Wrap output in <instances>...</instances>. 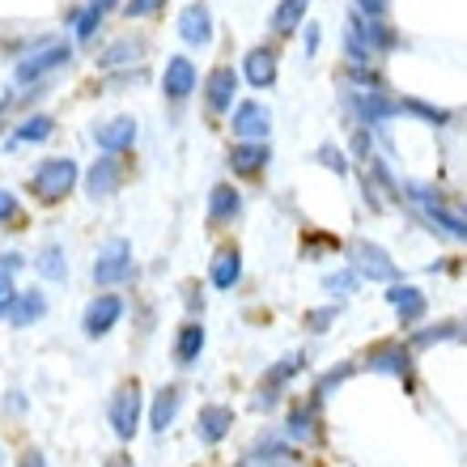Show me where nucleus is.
<instances>
[{
    "label": "nucleus",
    "mask_w": 467,
    "mask_h": 467,
    "mask_svg": "<svg viewBox=\"0 0 467 467\" xmlns=\"http://www.w3.org/2000/svg\"><path fill=\"white\" fill-rule=\"evenodd\" d=\"M204 323L200 319H187L183 327H179V336H174V366H196L200 361V353H204Z\"/></svg>",
    "instance_id": "11"
},
{
    "label": "nucleus",
    "mask_w": 467,
    "mask_h": 467,
    "mask_svg": "<svg viewBox=\"0 0 467 467\" xmlns=\"http://www.w3.org/2000/svg\"><path fill=\"white\" fill-rule=\"evenodd\" d=\"M17 196H13V192H5V187H0V225L5 222H13V217H17Z\"/></svg>",
    "instance_id": "38"
},
{
    "label": "nucleus",
    "mask_w": 467,
    "mask_h": 467,
    "mask_svg": "<svg viewBox=\"0 0 467 467\" xmlns=\"http://www.w3.org/2000/svg\"><path fill=\"white\" fill-rule=\"evenodd\" d=\"M119 179H123L119 161H115V158H99L94 166H89V174H86V187H89V196L99 200V196H111L115 187H119Z\"/></svg>",
    "instance_id": "24"
},
{
    "label": "nucleus",
    "mask_w": 467,
    "mask_h": 467,
    "mask_svg": "<svg viewBox=\"0 0 467 467\" xmlns=\"http://www.w3.org/2000/svg\"><path fill=\"white\" fill-rule=\"evenodd\" d=\"M319 395H310L306 404H297L294 412H289V420H285V438L289 442H302V438H315V430H319Z\"/></svg>",
    "instance_id": "16"
},
{
    "label": "nucleus",
    "mask_w": 467,
    "mask_h": 467,
    "mask_svg": "<svg viewBox=\"0 0 467 467\" xmlns=\"http://www.w3.org/2000/svg\"><path fill=\"white\" fill-rule=\"evenodd\" d=\"M13 297H17V289H13V272H9V268H0V319H9Z\"/></svg>",
    "instance_id": "32"
},
{
    "label": "nucleus",
    "mask_w": 467,
    "mask_h": 467,
    "mask_svg": "<svg viewBox=\"0 0 467 467\" xmlns=\"http://www.w3.org/2000/svg\"><path fill=\"white\" fill-rule=\"evenodd\" d=\"M166 0H123V13L128 17H149V13H158Z\"/></svg>",
    "instance_id": "36"
},
{
    "label": "nucleus",
    "mask_w": 467,
    "mask_h": 467,
    "mask_svg": "<svg viewBox=\"0 0 467 467\" xmlns=\"http://www.w3.org/2000/svg\"><path fill=\"white\" fill-rule=\"evenodd\" d=\"M179 404H183V387H161L158 391V400H153V408H149V430L158 433H166L174 425V417H179Z\"/></svg>",
    "instance_id": "14"
},
{
    "label": "nucleus",
    "mask_w": 467,
    "mask_h": 467,
    "mask_svg": "<svg viewBox=\"0 0 467 467\" xmlns=\"http://www.w3.org/2000/svg\"><path fill=\"white\" fill-rule=\"evenodd\" d=\"M387 302H391L395 306V315H400V323H404V327H417L420 319H425V294H420L417 285H391V289H387Z\"/></svg>",
    "instance_id": "10"
},
{
    "label": "nucleus",
    "mask_w": 467,
    "mask_h": 467,
    "mask_svg": "<svg viewBox=\"0 0 467 467\" xmlns=\"http://www.w3.org/2000/svg\"><path fill=\"white\" fill-rule=\"evenodd\" d=\"M51 128H56V123H51V115H30V119H26L22 128L13 132V145H30V140H47V136H51Z\"/></svg>",
    "instance_id": "29"
},
{
    "label": "nucleus",
    "mask_w": 467,
    "mask_h": 467,
    "mask_svg": "<svg viewBox=\"0 0 467 467\" xmlns=\"http://www.w3.org/2000/svg\"><path fill=\"white\" fill-rule=\"evenodd\" d=\"M47 315V294L43 289H26V294L13 297V310H9V323L13 327H30Z\"/></svg>",
    "instance_id": "19"
},
{
    "label": "nucleus",
    "mask_w": 467,
    "mask_h": 467,
    "mask_svg": "<svg viewBox=\"0 0 467 467\" xmlns=\"http://www.w3.org/2000/svg\"><path fill=\"white\" fill-rule=\"evenodd\" d=\"M357 281H361V276H357L353 268H345V272H336V276H327V281H323V289H327V294H336V297H348L357 289Z\"/></svg>",
    "instance_id": "31"
},
{
    "label": "nucleus",
    "mask_w": 467,
    "mask_h": 467,
    "mask_svg": "<svg viewBox=\"0 0 467 467\" xmlns=\"http://www.w3.org/2000/svg\"><path fill=\"white\" fill-rule=\"evenodd\" d=\"M446 336H451V327H438V332H417L412 336V348H425V345H433V340H446Z\"/></svg>",
    "instance_id": "40"
},
{
    "label": "nucleus",
    "mask_w": 467,
    "mask_h": 467,
    "mask_svg": "<svg viewBox=\"0 0 467 467\" xmlns=\"http://www.w3.org/2000/svg\"><path fill=\"white\" fill-rule=\"evenodd\" d=\"M348 374H353V366H340V369H327V374H323V379H319V387H315V395H319V400H323V395L332 391V387H340V382H345V379H348Z\"/></svg>",
    "instance_id": "34"
},
{
    "label": "nucleus",
    "mask_w": 467,
    "mask_h": 467,
    "mask_svg": "<svg viewBox=\"0 0 467 467\" xmlns=\"http://www.w3.org/2000/svg\"><path fill=\"white\" fill-rule=\"evenodd\" d=\"M102 467H132V459H128V455H111V459H107V463H102Z\"/></svg>",
    "instance_id": "44"
},
{
    "label": "nucleus",
    "mask_w": 467,
    "mask_h": 467,
    "mask_svg": "<svg viewBox=\"0 0 467 467\" xmlns=\"http://www.w3.org/2000/svg\"><path fill=\"white\" fill-rule=\"evenodd\" d=\"M128 276H132V243L111 238L94 259V285H123Z\"/></svg>",
    "instance_id": "3"
},
{
    "label": "nucleus",
    "mask_w": 467,
    "mask_h": 467,
    "mask_svg": "<svg viewBox=\"0 0 467 467\" xmlns=\"http://www.w3.org/2000/svg\"><path fill=\"white\" fill-rule=\"evenodd\" d=\"M179 35L192 43V47H209L213 43V17L204 5H187L183 17H179Z\"/></svg>",
    "instance_id": "17"
},
{
    "label": "nucleus",
    "mask_w": 467,
    "mask_h": 467,
    "mask_svg": "<svg viewBox=\"0 0 467 467\" xmlns=\"http://www.w3.org/2000/svg\"><path fill=\"white\" fill-rule=\"evenodd\" d=\"M353 272L357 276H369V281H395L400 276L391 255L374 243H353Z\"/></svg>",
    "instance_id": "7"
},
{
    "label": "nucleus",
    "mask_w": 467,
    "mask_h": 467,
    "mask_svg": "<svg viewBox=\"0 0 467 467\" xmlns=\"http://www.w3.org/2000/svg\"><path fill=\"white\" fill-rule=\"evenodd\" d=\"M209 111H230L234 107V94H238V73H234L230 64H217V68H213L209 73Z\"/></svg>",
    "instance_id": "12"
},
{
    "label": "nucleus",
    "mask_w": 467,
    "mask_h": 467,
    "mask_svg": "<svg viewBox=\"0 0 467 467\" xmlns=\"http://www.w3.org/2000/svg\"><path fill=\"white\" fill-rule=\"evenodd\" d=\"M35 268H38V276H47V281H64V276H68V259H64V246H60V243H47L43 251H38Z\"/></svg>",
    "instance_id": "27"
},
{
    "label": "nucleus",
    "mask_w": 467,
    "mask_h": 467,
    "mask_svg": "<svg viewBox=\"0 0 467 467\" xmlns=\"http://www.w3.org/2000/svg\"><path fill=\"white\" fill-rule=\"evenodd\" d=\"M234 132L243 140H264L272 132V111L264 102H238L234 107Z\"/></svg>",
    "instance_id": "8"
},
{
    "label": "nucleus",
    "mask_w": 467,
    "mask_h": 467,
    "mask_svg": "<svg viewBox=\"0 0 467 467\" xmlns=\"http://www.w3.org/2000/svg\"><path fill=\"white\" fill-rule=\"evenodd\" d=\"M243 467H251V463H243Z\"/></svg>",
    "instance_id": "49"
},
{
    "label": "nucleus",
    "mask_w": 467,
    "mask_h": 467,
    "mask_svg": "<svg viewBox=\"0 0 467 467\" xmlns=\"http://www.w3.org/2000/svg\"><path fill=\"white\" fill-rule=\"evenodd\" d=\"M0 467H5V455H0Z\"/></svg>",
    "instance_id": "48"
},
{
    "label": "nucleus",
    "mask_w": 467,
    "mask_h": 467,
    "mask_svg": "<svg viewBox=\"0 0 467 467\" xmlns=\"http://www.w3.org/2000/svg\"><path fill=\"white\" fill-rule=\"evenodd\" d=\"M323 161H327V166H336V174H345V171H348V161L340 158L336 149H323Z\"/></svg>",
    "instance_id": "42"
},
{
    "label": "nucleus",
    "mask_w": 467,
    "mask_h": 467,
    "mask_svg": "<svg viewBox=\"0 0 467 467\" xmlns=\"http://www.w3.org/2000/svg\"><path fill=\"white\" fill-rule=\"evenodd\" d=\"M89 5H94V9H111L115 0H89Z\"/></svg>",
    "instance_id": "46"
},
{
    "label": "nucleus",
    "mask_w": 467,
    "mask_h": 467,
    "mask_svg": "<svg viewBox=\"0 0 467 467\" xmlns=\"http://www.w3.org/2000/svg\"><path fill=\"white\" fill-rule=\"evenodd\" d=\"M243 73H246V81H251L255 89H268L272 81H276V51H268V47L246 51Z\"/></svg>",
    "instance_id": "20"
},
{
    "label": "nucleus",
    "mask_w": 467,
    "mask_h": 467,
    "mask_svg": "<svg viewBox=\"0 0 467 467\" xmlns=\"http://www.w3.org/2000/svg\"><path fill=\"white\" fill-rule=\"evenodd\" d=\"M119 319H123V297L99 294V297H94V302L86 306V315H81V332H86L89 340H102V336L111 332Z\"/></svg>",
    "instance_id": "5"
},
{
    "label": "nucleus",
    "mask_w": 467,
    "mask_h": 467,
    "mask_svg": "<svg viewBox=\"0 0 467 467\" xmlns=\"http://www.w3.org/2000/svg\"><path fill=\"white\" fill-rule=\"evenodd\" d=\"M315 47H319V26H306V51L315 56Z\"/></svg>",
    "instance_id": "43"
},
{
    "label": "nucleus",
    "mask_w": 467,
    "mask_h": 467,
    "mask_svg": "<svg viewBox=\"0 0 467 467\" xmlns=\"http://www.w3.org/2000/svg\"><path fill=\"white\" fill-rule=\"evenodd\" d=\"M306 5H310V0H281V5H276V13H272V30H276V35L297 30V22L306 17Z\"/></svg>",
    "instance_id": "28"
},
{
    "label": "nucleus",
    "mask_w": 467,
    "mask_h": 467,
    "mask_svg": "<svg viewBox=\"0 0 467 467\" xmlns=\"http://www.w3.org/2000/svg\"><path fill=\"white\" fill-rule=\"evenodd\" d=\"M234 430V408L230 404H204L196 417V438L204 446H217Z\"/></svg>",
    "instance_id": "9"
},
{
    "label": "nucleus",
    "mask_w": 467,
    "mask_h": 467,
    "mask_svg": "<svg viewBox=\"0 0 467 467\" xmlns=\"http://www.w3.org/2000/svg\"><path fill=\"white\" fill-rule=\"evenodd\" d=\"M268 158H272V149L264 140H243V145H234L230 166H234V174H259L268 166Z\"/></svg>",
    "instance_id": "21"
},
{
    "label": "nucleus",
    "mask_w": 467,
    "mask_h": 467,
    "mask_svg": "<svg viewBox=\"0 0 467 467\" xmlns=\"http://www.w3.org/2000/svg\"><path fill=\"white\" fill-rule=\"evenodd\" d=\"M387 5H391V0H357V13H361V17H382Z\"/></svg>",
    "instance_id": "39"
},
{
    "label": "nucleus",
    "mask_w": 467,
    "mask_h": 467,
    "mask_svg": "<svg viewBox=\"0 0 467 467\" xmlns=\"http://www.w3.org/2000/svg\"><path fill=\"white\" fill-rule=\"evenodd\" d=\"M5 102H9V99H0V111H5Z\"/></svg>",
    "instance_id": "47"
},
{
    "label": "nucleus",
    "mask_w": 467,
    "mask_h": 467,
    "mask_svg": "<svg viewBox=\"0 0 467 467\" xmlns=\"http://www.w3.org/2000/svg\"><path fill=\"white\" fill-rule=\"evenodd\" d=\"M400 111H417V115H425L430 123H446V111H433V107H425V102H400Z\"/></svg>",
    "instance_id": "37"
},
{
    "label": "nucleus",
    "mask_w": 467,
    "mask_h": 467,
    "mask_svg": "<svg viewBox=\"0 0 467 467\" xmlns=\"http://www.w3.org/2000/svg\"><path fill=\"white\" fill-rule=\"evenodd\" d=\"M366 366L374 374H391V379H408V369H412V353L404 345H382L366 357Z\"/></svg>",
    "instance_id": "15"
},
{
    "label": "nucleus",
    "mask_w": 467,
    "mask_h": 467,
    "mask_svg": "<svg viewBox=\"0 0 467 467\" xmlns=\"http://www.w3.org/2000/svg\"><path fill=\"white\" fill-rule=\"evenodd\" d=\"M94 140H99V149H107V153H119V149H132V140H136V123H132V119H111V123H99V128H94Z\"/></svg>",
    "instance_id": "23"
},
{
    "label": "nucleus",
    "mask_w": 467,
    "mask_h": 467,
    "mask_svg": "<svg viewBox=\"0 0 467 467\" xmlns=\"http://www.w3.org/2000/svg\"><path fill=\"white\" fill-rule=\"evenodd\" d=\"M140 417H145V400H140V382H119L107 400V420L119 442H132L136 430H140Z\"/></svg>",
    "instance_id": "1"
},
{
    "label": "nucleus",
    "mask_w": 467,
    "mask_h": 467,
    "mask_svg": "<svg viewBox=\"0 0 467 467\" xmlns=\"http://www.w3.org/2000/svg\"><path fill=\"white\" fill-rule=\"evenodd\" d=\"M17 467H51L47 463V455H43V451H22V463Z\"/></svg>",
    "instance_id": "41"
},
{
    "label": "nucleus",
    "mask_w": 467,
    "mask_h": 467,
    "mask_svg": "<svg viewBox=\"0 0 467 467\" xmlns=\"http://www.w3.org/2000/svg\"><path fill=\"white\" fill-rule=\"evenodd\" d=\"M140 60V43H115L107 56H99V68H119V64Z\"/></svg>",
    "instance_id": "30"
},
{
    "label": "nucleus",
    "mask_w": 467,
    "mask_h": 467,
    "mask_svg": "<svg viewBox=\"0 0 467 467\" xmlns=\"http://www.w3.org/2000/svg\"><path fill=\"white\" fill-rule=\"evenodd\" d=\"M73 183H77V161L73 158H47L35 171V179H30L35 196H43V200L68 196V192H73Z\"/></svg>",
    "instance_id": "2"
},
{
    "label": "nucleus",
    "mask_w": 467,
    "mask_h": 467,
    "mask_svg": "<svg viewBox=\"0 0 467 467\" xmlns=\"http://www.w3.org/2000/svg\"><path fill=\"white\" fill-rule=\"evenodd\" d=\"M9 408H13V412H22V408H26V400H22V391H9Z\"/></svg>",
    "instance_id": "45"
},
{
    "label": "nucleus",
    "mask_w": 467,
    "mask_h": 467,
    "mask_svg": "<svg viewBox=\"0 0 467 467\" xmlns=\"http://www.w3.org/2000/svg\"><path fill=\"white\" fill-rule=\"evenodd\" d=\"M238 213H243V196H238L230 183H217V187H213V196H209V222L213 225H225V222H234Z\"/></svg>",
    "instance_id": "25"
},
{
    "label": "nucleus",
    "mask_w": 467,
    "mask_h": 467,
    "mask_svg": "<svg viewBox=\"0 0 467 467\" xmlns=\"http://www.w3.org/2000/svg\"><path fill=\"white\" fill-rule=\"evenodd\" d=\"M302 366H306V357L302 353H289V357H281L276 366L264 374V382H259V395H255V408H272L276 400H281V391L289 387V382L302 374Z\"/></svg>",
    "instance_id": "4"
},
{
    "label": "nucleus",
    "mask_w": 467,
    "mask_h": 467,
    "mask_svg": "<svg viewBox=\"0 0 467 467\" xmlns=\"http://www.w3.org/2000/svg\"><path fill=\"white\" fill-rule=\"evenodd\" d=\"M99 22H102V9H94V5L86 13H77V38H89L99 30Z\"/></svg>",
    "instance_id": "33"
},
{
    "label": "nucleus",
    "mask_w": 467,
    "mask_h": 467,
    "mask_svg": "<svg viewBox=\"0 0 467 467\" xmlns=\"http://www.w3.org/2000/svg\"><path fill=\"white\" fill-rule=\"evenodd\" d=\"M68 56H73V47H68V43H43V47L30 51V56L17 64V81H38L43 73H51V68L68 64Z\"/></svg>",
    "instance_id": "6"
},
{
    "label": "nucleus",
    "mask_w": 467,
    "mask_h": 467,
    "mask_svg": "<svg viewBox=\"0 0 467 467\" xmlns=\"http://www.w3.org/2000/svg\"><path fill=\"white\" fill-rule=\"evenodd\" d=\"M348 38H357V43H361L369 56H379V51L395 47V35H391V30H382L379 17H361V13H353V30H348Z\"/></svg>",
    "instance_id": "13"
},
{
    "label": "nucleus",
    "mask_w": 467,
    "mask_h": 467,
    "mask_svg": "<svg viewBox=\"0 0 467 467\" xmlns=\"http://www.w3.org/2000/svg\"><path fill=\"white\" fill-rule=\"evenodd\" d=\"M336 315H340V306H323V310H310V315H306V327H310V332H327V323H332Z\"/></svg>",
    "instance_id": "35"
},
{
    "label": "nucleus",
    "mask_w": 467,
    "mask_h": 467,
    "mask_svg": "<svg viewBox=\"0 0 467 467\" xmlns=\"http://www.w3.org/2000/svg\"><path fill=\"white\" fill-rule=\"evenodd\" d=\"M209 281L217 289H234V285L243 281V255L234 251V246H222L217 255H213V268H209Z\"/></svg>",
    "instance_id": "22"
},
{
    "label": "nucleus",
    "mask_w": 467,
    "mask_h": 467,
    "mask_svg": "<svg viewBox=\"0 0 467 467\" xmlns=\"http://www.w3.org/2000/svg\"><path fill=\"white\" fill-rule=\"evenodd\" d=\"M357 115H361V123H382L391 119V115H400V102L382 99V89H369V94H357L353 99Z\"/></svg>",
    "instance_id": "26"
},
{
    "label": "nucleus",
    "mask_w": 467,
    "mask_h": 467,
    "mask_svg": "<svg viewBox=\"0 0 467 467\" xmlns=\"http://www.w3.org/2000/svg\"><path fill=\"white\" fill-rule=\"evenodd\" d=\"M161 86H166V94H171L174 102L187 99V94L196 89V68H192V60H187V56L166 60V77H161Z\"/></svg>",
    "instance_id": "18"
}]
</instances>
